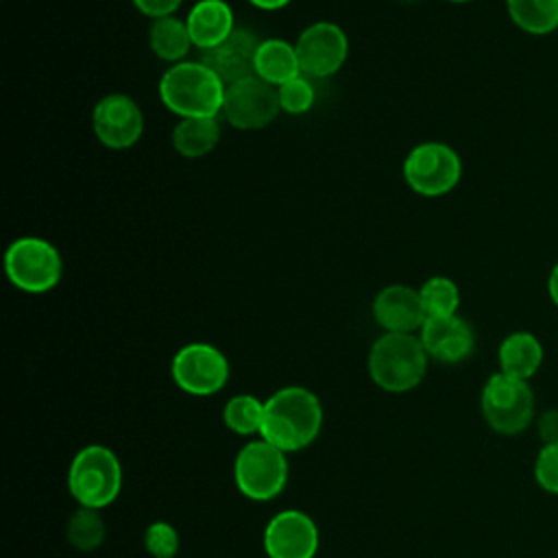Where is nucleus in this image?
I'll return each instance as SVG.
<instances>
[{
  "instance_id": "9d476101",
  "label": "nucleus",
  "mask_w": 558,
  "mask_h": 558,
  "mask_svg": "<svg viewBox=\"0 0 558 558\" xmlns=\"http://www.w3.org/2000/svg\"><path fill=\"white\" fill-rule=\"evenodd\" d=\"M281 111L279 92L259 76H248L227 85L222 116L242 131H253L270 124Z\"/></svg>"
},
{
  "instance_id": "bb28decb",
  "label": "nucleus",
  "mask_w": 558,
  "mask_h": 558,
  "mask_svg": "<svg viewBox=\"0 0 558 558\" xmlns=\"http://www.w3.org/2000/svg\"><path fill=\"white\" fill-rule=\"evenodd\" d=\"M277 92H279L281 111H286L290 116H301L314 105V87L303 76H296V78L283 83L281 87H277Z\"/></svg>"
},
{
  "instance_id": "ddd939ff",
  "label": "nucleus",
  "mask_w": 558,
  "mask_h": 558,
  "mask_svg": "<svg viewBox=\"0 0 558 558\" xmlns=\"http://www.w3.org/2000/svg\"><path fill=\"white\" fill-rule=\"evenodd\" d=\"M268 558H314L318 551V527L301 510L277 512L264 530Z\"/></svg>"
},
{
  "instance_id": "c85d7f7f",
  "label": "nucleus",
  "mask_w": 558,
  "mask_h": 558,
  "mask_svg": "<svg viewBox=\"0 0 558 558\" xmlns=\"http://www.w3.org/2000/svg\"><path fill=\"white\" fill-rule=\"evenodd\" d=\"M183 0H133L135 9L153 20H159V17H168L172 15L179 7H181Z\"/></svg>"
},
{
  "instance_id": "f3484780",
  "label": "nucleus",
  "mask_w": 558,
  "mask_h": 558,
  "mask_svg": "<svg viewBox=\"0 0 558 558\" xmlns=\"http://www.w3.org/2000/svg\"><path fill=\"white\" fill-rule=\"evenodd\" d=\"M233 22V11L225 0H198L185 20L192 44L203 52L222 44L235 31Z\"/></svg>"
},
{
  "instance_id": "9b49d317",
  "label": "nucleus",
  "mask_w": 558,
  "mask_h": 558,
  "mask_svg": "<svg viewBox=\"0 0 558 558\" xmlns=\"http://www.w3.org/2000/svg\"><path fill=\"white\" fill-rule=\"evenodd\" d=\"M296 54L303 74L323 78L342 68L349 54V41L338 24L316 22L299 35Z\"/></svg>"
},
{
  "instance_id": "1a4fd4ad",
  "label": "nucleus",
  "mask_w": 558,
  "mask_h": 558,
  "mask_svg": "<svg viewBox=\"0 0 558 558\" xmlns=\"http://www.w3.org/2000/svg\"><path fill=\"white\" fill-rule=\"evenodd\" d=\"M170 373L183 392L209 397L225 388L229 379V362L220 349L207 342H192L174 353Z\"/></svg>"
},
{
  "instance_id": "7ed1b4c3",
  "label": "nucleus",
  "mask_w": 558,
  "mask_h": 558,
  "mask_svg": "<svg viewBox=\"0 0 558 558\" xmlns=\"http://www.w3.org/2000/svg\"><path fill=\"white\" fill-rule=\"evenodd\" d=\"M427 351L414 333H384L368 353L371 379L386 392L416 388L427 371Z\"/></svg>"
},
{
  "instance_id": "a211bd4d",
  "label": "nucleus",
  "mask_w": 558,
  "mask_h": 558,
  "mask_svg": "<svg viewBox=\"0 0 558 558\" xmlns=\"http://www.w3.org/2000/svg\"><path fill=\"white\" fill-rule=\"evenodd\" d=\"M255 76L272 87H281L283 83L301 76L296 46L286 39H264L255 57Z\"/></svg>"
},
{
  "instance_id": "20e7f679",
  "label": "nucleus",
  "mask_w": 558,
  "mask_h": 558,
  "mask_svg": "<svg viewBox=\"0 0 558 558\" xmlns=\"http://www.w3.org/2000/svg\"><path fill=\"white\" fill-rule=\"evenodd\" d=\"M68 490L78 506L102 510L122 490V464L105 445L83 447L70 462Z\"/></svg>"
},
{
  "instance_id": "4be33fe9",
  "label": "nucleus",
  "mask_w": 558,
  "mask_h": 558,
  "mask_svg": "<svg viewBox=\"0 0 558 558\" xmlns=\"http://www.w3.org/2000/svg\"><path fill=\"white\" fill-rule=\"evenodd\" d=\"M514 26L532 35H547L558 28V0H506Z\"/></svg>"
},
{
  "instance_id": "b1692460",
  "label": "nucleus",
  "mask_w": 558,
  "mask_h": 558,
  "mask_svg": "<svg viewBox=\"0 0 558 558\" xmlns=\"http://www.w3.org/2000/svg\"><path fill=\"white\" fill-rule=\"evenodd\" d=\"M264 418V401L255 395H235L222 408L225 425L238 436H259Z\"/></svg>"
},
{
  "instance_id": "6e6552de",
  "label": "nucleus",
  "mask_w": 558,
  "mask_h": 558,
  "mask_svg": "<svg viewBox=\"0 0 558 558\" xmlns=\"http://www.w3.org/2000/svg\"><path fill=\"white\" fill-rule=\"evenodd\" d=\"M403 177L416 194L442 196L458 185L462 161L451 146L442 142H423L408 153Z\"/></svg>"
},
{
  "instance_id": "4468645a",
  "label": "nucleus",
  "mask_w": 558,
  "mask_h": 558,
  "mask_svg": "<svg viewBox=\"0 0 558 558\" xmlns=\"http://www.w3.org/2000/svg\"><path fill=\"white\" fill-rule=\"evenodd\" d=\"M373 316L388 333H414L427 320L418 290L410 286H388L373 301Z\"/></svg>"
},
{
  "instance_id": "393cba45",
  "label": "nucleus",
  "mask_w": 558,
  "mask_h": 558,
  "mask_svg": "<svg viewBox=\"0 0 558 558\" xmlns=\"http://www.w3.org/2000/svg\"><path fill=\"white\" fill-rule=\"evenodd\" d=\"M421 303L425 307L427 318L453 316L460 305V290L449 277H432L421 288Z\"/></svg>"
},
{
  "instance_id": "423d86ee",
  "label": "nucleus",
  "mask_w": 558,
  "mask_h": 558,
  "mask_svg": "<svg viewBox=\"0 0 558 558\" xmlns=\"http://www.w3.org/2000/svg\"><path fill=\"white\" fill-rule=\"evenodd\" d=\"M4 272L17 290L44 294L59 283L63 262L48 240L26 235L9 244L4 253Z\"/></svg>"
},
{
  "instance_id": "39448f33",
  "label": "nucleus",
  "mask_w": 558,
  "mask_h": 558,
  "mask_svg": "<svg viewBox=\"0 0 558 558\" xmlns=\"http://www.w3.org/2000/svg\"><path fill=\"white\" fill-rule=\"evenodd\" d=\"M233 480L238 490L253 501L275 499L288 482L286 451L264 438L246 442L233 460Z\"/></svg>"
},
{
  "instance_id": "cd10ccee",
  "label": "nucleus",
  "mask_w": 558,
  "mask_h": 558,
  "mask_svg": "<svg viewBox=\"0 0 558 558\" xmlns=\"http://www.w3.org/2000/svg\"><path fill=\"white\" fill-rule=\"evenodd\" d=\"M534 477L543 490L558 495V442L543 445L534 462Z\"/></svg>"
},
{
  "instance_id": "a878e982",
  "label": "nucleus",
  "mask_w": 558,
  "mask_h": 558,
  "mask_svg": "<svg viewBox=\"0 0 558 558\" xmlns=\"http://www.w3.org/2000/svg\"><path fill=\"white\" fill-rule=\"evenodd\" d=\"M144 547L150 558H174L179 551V532L168 521H153L144 532Z\"/></svg>"
},
{
  "instance_id": "2f4dec72",
  "label": "nucleus",
  "mask_w": 558,
  "mask_h": 558,
  "mask_svg": "<svg viewBox=\"0 0 558 558\" xmlns=\"http://www.w3.org/2000/svg\"><path fill=\"white\" fill-rule=\"evenodd\" d=\"M547 290H549V296H551V301L556 303V307H558V264L551 268V272H549V281H547Z\"/></svg>"
},
{
  "instance_id": "f257e3e1",
  "label": "nucleus",
  "mask_w": 558,
  "mask_h": 558,
  "mask_svg": "<svg viewBox=\"0 0 558 558\" xmlns=\"http://www.w3.org/2000/svg\"><path fill=\"white\" fill-rule=\"evenodd\" d=\"M323 427V405L303 386H286L264 401L259 438L286 453H296L312 445Z\"/></svg>"
},
{
  "instance_id": "aec40b11",
  "label": "nucleus",
  "mask_w": 558,
  "mask_h": 558,
  "mask_svg": "<svg viewBox=\"0 0 558 558\" xmlns=\"http://www.w3.org/2000/svg\"><path fill=\"white\" fill-rule=\"evenodd\" d=\"M220 126L216 118H181L172 131V146L183 157H203L216 148Z\"/></svg>"
},
{
  "instance_id": "412c9836",
  "label": "nucleus",
  "mask_w": 558,
  "mask_h": 558,
  "mask_svg": "<svg viewBox=\"0 0 558 558\" xmlns=\"http://www.w3.org/2000/svg\"><path fill=\"white\" fill-rule=\"evenodd\" d=\"M148 46L161 61H170L174 65L181 63V59L190 52V46L194 44L187 24L174 15H168L153 22L148 31Z\"/></svg>"
},
{
  "instance_id": "7c9ffc66",
  "label": "nucleus",
  "mask_w": 558,
  "mask_h": 558,
  "mask_svg": "<svg viewBox=\"0 0 558 558\" xmlns=\"http://www.w3.org/2000/svg\"><path fill=\"white\" fill-rule=\"evenodd\" d=\"M248 2L264 11H277V9H283L286 4H290L292 0H248Z\"/></svg>"
},
{
  "instance_id": "dca6fc26",
  "label": "nucleus",
  "mask_w": 558,
  "mask_h": 558,
  "mask_svg": "<svg viewBox=\"0 0 558 558\" xmlns=\"http://www.w3.org/2000/svg\"><path fill=\"white\" fill-rule=\"evenodd\" d=\"M418 338L427 355L442 364L462 362L464 357L471 355L475 347V336L471 325L458 314L427 318L418 331Z\"/></svg>"
},
{
  "instance_id": "c756f323",
  "label": "nucleus",
  "mask_w": 558,
  "mask_h": 558,
  "mask_svg": "<svg viewBox=\"0 0 558 558\" xmlns=\"http://www.w3.org/2000/svg\"><path fill=\"white\" fill-rule=\"evenodd\" d=\"M538 436L543 445L558 442V410H547L538 418Z\"/></svg>"
},
{
  "instance_id": "f03ea898",
  "label": "nucleus",
  "mask_w": 558,
  "mask_h": 558,
  "mask_svg": "<svg viewBox=\"0 0 558 558\" xmlns=\"http://www.w3.org/2000/svg\"><path fill=\"white\" fill-rule=\"evenodd\" d=\"M227 85L203 61H181L159 81L161 102L179 118H216L222 111Z\"/></svg>"
},
{
  "instance_id": "0eeeda50",
  "label": "nucleus",
  "mask_w": 558,
  "mask_h": 558,
  "mask_svg": "<svg viewBox=\"0 0 558 558\" xmlns=\"http://www.w3.org/2000/svg\"><path fill=\"white\" fill-rule=\"evenodd\" d=\"M480 408L495 432L514 436L534 418V395L527 381L495 373L482 388Z\"/></svg>"
},
{
  "instance_id": "473e14b6",
  "label": "nucleus",
  "mask_w": 558,
  "mask_h": 558,
  "mask_svg": "<svg viewBox=\"0 0 558 558\" xmlns=\"http://www.w3.org/2000/svg\"><path fill=\"white\" fill-rule=\"evenodd\" d=\"M451 2H469V0H451Z\"/></svg>"
},
{
  "instance_id": "2eb2a0df",
  "label": "nucleus",
  "mask_w": 558,
  "mask_h": 558,
  "mask_svg": "<svg viewBox=\"0 0 558 558\" xmlns=\"http://www.w3.org/2000/svg\"><path fill=\"white\" fill-rule=\"evenodd\" d=\"M259 39L248 28H235L222 44L203 52V63L211 68L225 85L255 76V57Z\"/></svg>"
},
{
  "instance_id": "5701e85b",
  "label": "nucleus",
  "mask_w": 558,
  "mask_h": 558,
  "mask_svg": "<svg viewBox=\"0 0 558 558\" xmlns=\"http://www.w3.org/2000/svg\"><path fill=\"white\" fill-rule=\"evenodd\" d=\"M105 536H107V527L100 517V510L96 508L78 506L65 523V538L78 551H92L100 547Z\"/></svg>"
},
{
  "instance_id": "f8f14e48",
  "label": "nucleus",
  "mask_w": 558,
  "mask_h": 558,
  "mask_svg": "<svg viewBox=\"0 0 558 558\" xmlns=\"http://www.w3.org/2000/svg\"><path fill=\"white\" fill-rule=\"evenodd\" d=\"M94 133L111 150L131 148L144 131V116L137 102L126 94H109L100 98L92 113Z\"/></svg>"
},
{
  "instance_id": "6ab92c4d",
  "label": "nucleus",
  "mask_w": 558,
  "mask_h": 558,
  "mask_svg": "<svg viewBox=\"0 0 558 558\" xmlns=\"http://www.w3.org/2000/svg\"><path fill=\"white\" fill-rule=\"evenodd\" d=\"M499 357V373L527 381L543 362V347L536 336L527 331H514L504 338L497 351Z\"/></svg>"
}]
</instances>
